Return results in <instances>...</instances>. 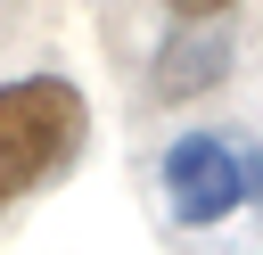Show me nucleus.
Returning <instances> with one entry per match:
<instances>
[{
  "instance_id": "1",
  "label": "nucleus",
  "mask_w": 263,
  "mask_h": 255,
  "mask_svg": "<svg viewBox=\"0 0 263 255\" xmlns=\"http://www.w3.org/2000/svg\"><path fill=\"white\" fill-rule=\"evenodd\" d=\"M82 90L66 74H16L0 90V189L25 197L41 181H58L82 148Z\"/></svg>"
},
{
  "instance_id": "2",
  "label": "nucleus",
  "mask_w": 263,
  "mask_h": 255,
  "mask_svg": "<svg viewBox=\"0 0 263 255\" xmlns=\"http://www.w3.org/2000/svg\"><path fill=\"white\" fill-rule=\"evenodd\" d=\"M164 197L181 222H222L263 197V148L238 132H181L164 148Z\"/></svg>"
},
{
  "instance_id": "3",
  "label": "nucleus",
  "mask_w": 263,
  "mask_h": 255,
  "mask_svg": "<svg viewBox=\"0 0 263 255\" xmlns=\"http://www.w3.org/2000/svg\"><path fill=\"white\" fill-rule=\"evenodd\" d=\"M214 66H222V41H205V49H189V58H173V66H164V90H189V82H205Z\"/></svg>"
},
{
  "instance_id": "4",
  "label": "nucleus",
  "mask_w": 263,
  "mask_h": 255,
  "mask_svg": "<svg viewBox=\"0 0 263 255\" xmlns=\"http://www.w3.org/2000/svg\"><path fill=\"white\" fill-rule=\"evenodd\" d=\"M164 8H181V16H222L230 0H164Z\"/></svg>"
}]
</instances>
